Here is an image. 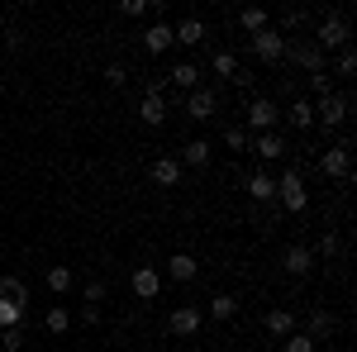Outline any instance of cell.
<instances>
[{
	"instance_id": "cell-15",
	"label": "cell",
	"mask_w": 357,
	"mask_h": 352,
	"mask_svg": "<svg viewBox=\"0 0 357 352\" xmlns=\"http://www.w3.org/2000/svg\"><path fill=\"white\" fill-rule=\"evenodd\" d=\"M138 119H143L148 129L167 124V100H162V95H143V100H138Z\"/></svg>"
},
{
	"instance_id": "cell-5",
	"label": "cell",
	"mask_w": 357,
	"mask_h": 352,
	"mask_svg": "<svg viewBox=\"0 0 357 352\" xmlns=\"http://www.w3.org/2000/svg\"><path fill=\"white\" fill-rule=\"evenodd\" d=\"M276 119H281V109L267 100V95H257V100H248V129L252 134H272Z\"/></svg>"
},
{
	"instance_id": "cell-11",
	"label": "cell",
	"mask_w": 357,
	"mask_h": 352,
	"mask_svg": "<svg viewBox=\"0 0 357 352\" xmlns=\"http://www.w3.org/2000/svg\"><path fill=\"white\" fill-rule=\"evenodd\" d=\"M210 158H215V143H205V138H191V143L181 148V158H176V162H181V167H210Z\"/></svg>"
},
{
	"instance_id": "cell-32",
	"label": "cell",
	"mask_w": 357,
	"mask_h": 352,
	"mask_svg": "<svg viewBox=\"0 0 357 352\" xmlns=\"http://www.w3.org/2000/svg\"><path fill=\"white\" fill-rule=\"evenodd\" d=\"M82 296H86V305H105V296H110V291H105V281H86Z\"/></svg>"
},
{
	"instance_id": "cell-42",
	"label": "cell",
	"mask_w": 357,
	"mask_h": 352,
	"mask_svg": "<svg viewBox=\"0 0 357 352\" xmlns=\"http://www.w3.org/2000/svg\"><path fill=\"white\" fill-rule=\"evenodd\" d=\"M0 171H5V158H0Z\"/></svg>"
},
{
	"instance_id": "cell-35",
	"label": "cell",
	"mask_w": 357,
	"mask_h": 352,
	"mask_svg": "<svg viewBox=\"0 0 357 352\" xmlns=\"http://www.w3.org/2000/svg\"><path fill=\"white\" fill-rule=\"evenodd\" d=\"M286 352H314V338H305V333H291V338H286Z\"/></svg>"
},
{
	"instance_id": "cell-2",
	"label": "cell",
	"mask_w": 357,
	"mask_h": 352,
	"mask_svg": "<svg viewBox=\"0 0 357 352\" xmlns=\"http://www.w3.org/2000/svg\"><path fill=\"white\" fill-rule=\"evenodd\" d=\"M276 195H281V210H291V215H305L310 210V190H305V176L296 167L276 181Z\"/></svg>"
},
{
	"instance_id": "cell-14",
	"label": "cell",
	"mask_w": 357,
	"mask_h": 352,
	"mask_svg": "<svg viewBox=\"0 0 357 352\" xmlns=\"http://www.w3.org/2000/svg\"><path fill=\"white\" fill-rule=\"evenodd\" d=\"M248 195H252V205H272L276 200V181L267 176V171H252V176H248Z\"/></svg>"
},
{
	"instance_id": "cell-41",
	"label": "cell",
	"mask_w": 357,
	"mask_h": 352,
	"mask_svg": "<svg viewBox=\"0 0 357 352\" xmlns=\"http://www.w3.org/2000/svg\"><path fill=\"white\" fill-rule=\"evenodd\" d=\"M82 324H100V305H86V309H82Z\"/></svg>"
},
{
	"instance_id": "cell-40",
	"label": "cell",
	"mask_w": 357,
	"mask_h": 352,
	"mask_svg": "<svg viewBox=\"0 0 357 352\" xmlns=\"http://www.w3.org/2000/svg\"><path fill=\"white\" fill-rule=\"evenodd\" d=\"M319 252L333 257V252H338V234H324V238H319Z\"/></svg>"
},
{
	"instance_id": "cell-26",
	"label": "cell",
	"mask_w": 357,
	"mask_h": 352,
	"mask_svg": "<svg viewBox=\"0 0 357 352\" xmlns=\"http://www.w3.org/2000/svg\"><path fill=\"white\" fill-rule=\"evenodd\" d=\"M77 286V276H72V267H48V291H57V296H67Z\"/></svg>"
},
{
	"instance_id": "cell-21",
	"label": "cell",
	"mask_w": 357,
	"mask_h": 352,
	"mask_svg": "<svg viewBox=\"0 0 357 352\" xmlns=\"http://www.w3.org/2000/svg\"><path fill=\"white\" fill-rule=\"evenodd\" d=\"M281 262H286V271H291V276H305V271H310V262H314V257H310V247L291 243V247H286V257H281Z\"/></svg>"
},
{
	"instance_id": "cell-16",
	"label": "cell",
	"mask_w": 357,
	"mask_h": 352,
	"mask_svg": "<svg viewBox=\"0 0 357 352\" xmlns=\"http://www.w3.org/2000/svg\"><path fill=\"white\" fill-rule=\"evenodd\" d=\"M158 291H162V271H158V267H138L134 271V296L153 300Z\"/></svg>"
},
{
	"instance_id": "cell-25",
	"label": "cell",
	"mask_w": 357,
	"mask_h": 352,
	"mask_svg": "<svg viewBox=\"0 0 357 352\" xmlns=\"http://www.w3.org/2000/svg\"><path fill=\"white\" fill-rule=\"evenodd\" d=\"M43 328H48V333H67V328H72V309H67V305H53V309L43 314Z\"/></svg>"
},
{
	"instance_id": "cell-20",
	"label": "cell",
	"mask_w": 357,
	"mask_h": 352,
	"mask_svg": "<svg viewBox=\"0 0 357 352\" xmlns=\"http://www.w3.org/2000/svg\"><path fill=\"white\" fill-rule=\"evenodd\" d=\"M262 324H267V333H276V338H291V333H296V314H291V309H272Z\"/></svg>"
},
{
	"instance_id": "cell-18",
	"label": "cell",
	"mask_w": 357,
	"mask_h": 352,
	"mask_svg": "<svg viewBox=\"0 0 357 352\" xmlns=\"http://www.w3.org/2000/svg\"><path fill=\"white\" fill-rule=\"evenodd\" d=\"M195 271H200V262H195L191 252H176V257L167 262V276H172V281H195Z\"/></svg>"
},
{
	"instance_id": "cell-10",
	"label": "cell",
	"mask_w": 357,
	"mask_h": 352,
	"mask_svg": "<svg viewBox=\"0 0 357 352\" xmlns=\"http://www.w3.org/2000/svg\"><path fill=\"white\" fill-rule=\"evenodd\" d=\"M252 153L262 158V162H276V158H286V138L276 134H252Z\"/></svg>"
},
{
	"instance_id": "cell-33",
	"label": "cell",
	"mask_w": 357,
	"mask_h": 352,
	"mask_svg": "<svg viewBox=\"0 0 357 352\" xmlns=\"http://www.w3.org/2000/svg\"><path fill=\"white\" fill-rule=\"evenodd\" d=\"M353 72H357V53L348 43V48H338V77H353Z\"/></svg>"
},
{
	"instance_id": "cell-7",
	"label": "cell",
	"mask_w": 357,
	"mask_h": 352,
	"mask_svg": "<svg viewBox=\"0 0 357 352\" xmlns=\"http://www.w3.org/2000/svg\"><path fill=\"white\" fill-rule=\"evenodd\" d=\"M319 171H324L329 181H348V176H353V153H348L343 143H333L329 153L319 158Z\"/></svg>"
},
{
	"instance_id": "cell-39",
	"label": "cell",
	"mask_w": 357,
	"mask_h": 352,
	"mask_svg": "<svg viewBox=\"0 0 357 352\" xmlns=\"http://www.w3.org/2000/svg\"><path fill=\"white\" fill-rule=\"evenodd\" d=\"M105 82H110V86H124V82H129V72H124L119 62H110V67H105Z\"/></svg>"
},
{
	"instance_id": "cell-6",
	"label": "cell",
	"mask_w": 357,
	"mask_h": 352,
	"mask_svg": "<svg viewBox=\"0 0 357 352\" xmlns=\"http://www.w3.org/2000/svg\"><path fill=\"white\" fill-rule=\"evenodd\" d=\"M281 62H296V67L310 72V77H314V72H324V53H319L310 38H305V43H291V38H286V57H281Z\"/></svg>"
},
{
	"instance_id": "cell-17",
	"label": "cell",
	"mask_w": 357,
	"mask_h": 352,
	"mask_svg": "<svg viewBox=\"0 0 357 352\" xmlns=\"http://www.w3.org/2000/svg\"><path fill=\"white\" fill-rule=\"evenodd\" d=\"M333 328H338V319H333L329 309H310V328H305V338H314V343H319V338H329Z\"/></svg>"
},
{
	"instance_id": "cell-37",
	"label": "cell",
	"mask_w": 357,
	"mask_h": 352,
	"mask_svg": "<svg viewBox=\"0 0 357 352\" xmlns=\"http://www.w3.org/2000/svg\"><path fill=\"white\" fill-rule=\"evenodd\" d=\"M224 148H248V129H224Z\"/></svg>"
},
{
	"instance_id": "cell-30",
	"label": "cell",
	"mask_w": 357,
	"mask_h": 352,
	"mask_svg": "<svg viewBox=\"0 0 357 352\" xmlns=\"http://www.w3.org/2000/svg\"><path fill=\"white\" fill-rule=\"evenodd\" d=\"M20 319H24V309L10 305V300H0V328H20Z\"/></svg>"
},
{
	"instance_id": "cell-9",
	"label": "cell",
	"mask_w": 357,
	"mask_h": 352,
	"mask_svg": "<svg viewBox=\"0 0 357 352\" xmlns=\"http://www.w3.org/2000/svg\"><path fill=\"white\" fill-rule=\"evenodd\" d=\"M205 33H210V29H205V20H181V24L172 29V43H181V48H195V43H205Z\"/></svg>"
},
{
	"instance_id": "cell-24",
	"label": "cell",
	"mask_w": 357,
	"mask_h": 352,
	"mask_svg": "<svg viewBox=\"0 0 357 352\" xmlns=\"http://www.w3.org/2000/svg\"><path fill=\"white\" fill-rule=\"evenodd\" d=\"M238 24L248 29V38H252V33H262V29L272 24V15H267V10H257V5H248L243 15H238Z\"/></svg>"
},
{
	"instance_id": "cell-4",
	"label": "cell",
	"mask_w": 357,
	"mask_h": 352,
	"mask_svg": "<svg viewBox=\"0 0 357 352\" xmlns=\"http://www.w3.org/2000/svg\"><path fill=\"white\" fill-rule=\"evenodd\" d=\"M252 53L262 57L267 67H276V62L286 57V38L276 33V24H267V29H262V33H252Z\"/></svg>"
},
{
	"instance_id": "cell-38",
	"label": "cell",
	"mask_w": 357,
	"mask_h": 352,
	"mask_svg": "<svg viewBox=\"0 0 357 352\" xmlns=\"http://www.w3.org/2000/svg\"><path fill=\"white\" fill-rule=\"evenodd\" d=\"M310 91H314V100L329 95V72H314V77H310Z\"/></svg>"
},
{
	"instance_id": "cell-3",
	"label": "cell",
	"mask_w": 357,
	"mask_h": 352,
	"mask_svg": "<svg viewBox=\"0 0 357 352\" xmlns=\"http://www.w3.org/2000/svg\"><path fill=\"white\" fill-rule=\"evenodd\" d=\"M314 105V124H324V134L329 129H343V119H348V109H353V100L348 95H319V100H310Z\"/></svg>"
},
{
	"instance_id": "cell-23",
	"label": "cell",
	"mask_w": 357,
	"mask_h": 352,
	"mask_svg": "<svg viewBox=\"0 0 357 352\" xmlns=\"http://www.w3.org/2000/svg\"><path fill=\"white\" fill-rule=\"evenodd\" d=\"M167 77H172V86H176V91H195V86H200V72H195L191 62H176Z\"/></svg>"
},
{
	"instance_id": "cell-36",
	"label": "cell",
	"mask_w": 357,
	"mask_h": 352,
	"mask_svg": "<svg viewBox=\"0 0 357 352\" xmlns=\"http://www.w3.org/2000/svg\"><path fill=\"white\" fill-rule=\"evenodd\" d=\"M119 15H129V20H143V15H148V0H124V5H119Z\"/></svg>"
},
{
	"instance_id": "cell-31",
	"label": "cell",
	"mask_w": 357,
	"mask_h": 352,
	"mask_svg": "<svg viewBox=\"0 0 357 352\" xmlns=\"http://www.w3.org/2000/svg\"><path fill=\"white\" fill-rule=\"evenodd\" d=\"M24 348V333L20 328H0V352H20Z\"/></svg>"
},
{
	"instance_id": "cell-13",
	"label": "cell",
	"mask_w": 357,
	"mask_h": 352,
	"mask_svg": "<svg viewBox=\"0 0 357 352\" xmlns=\"http://www.w3.org/2000/svg\"><path fill=\"white\" fill-rule=\"evenodd\" d=\"M172 333H181V338L200 333V309H195V305H176V309H172Z\"/></svg>"
},
{
	"instance_id": "cell-1",
	"label": "cell",
	"mask_w": 357,
	"mask_h": 352,
	"mask_svg": "<svg viewBox=\"0 0 357 352\" xmlns=\"http://www.w3.org/2000/svg\"><path fill=\"white\" fill-rule=\"evenodd\" d=\"M348 38H353V29H348V15L343 10H333V15H324L319 24H314V48L319 53H338V48H348Z\"/></svg>"
},
{
	"instance_id": "cell-28",
	"label": "cell",
	"mask_w": 357,
	"mask_h": 352,
	"mask_svg": "<svg viewBox=\"0 0 357 352\" xmlns=\"http://www.w3.org/2000/svg\"><path fill=\"white\" fill-rule=\"evenodd\" d=\"M291 124L296 129H314V105L310 100H291Z\"/></svg>"
},
{
	"instance_id": "cell-34",
	"label": "cell",
	"mask_w": 357,
	"mask_h": 352,
	"mask_svg": "<svg viewBox=\"0 0 357 352\" xmlns=\"http://www.w3.org/2000/svg\"><path fill=\"white\" fill-rule=\"evenodd\" d=\"M215 72H220V77H234V72H238V57L234 53H215Z\"/></svg>"
},
{
	"instance_id": "cell-12",
	"label": "cell",
	"mask_w": 357,
	"mask_h": 352,
	"mask_svg": "<svg viewBox=\"0 0 357 352\" xmlns=\"http://www.w3.org/2000/svg\"><path fill=\"white\" fill-rule=\"evenodd\" d=\"M148 176H153V186H181V162L176 158H158L148 167Z\"/></svg>"
},
{
	"instance_id": "cell-8",
	"label": "cell",
	"mask_w": 357,
	"mask_h": 352,
	"mask_svg": "<svg viewBox=\"0 0 357 352\" xmlns=\"http://www.w3.org/2000/svg\"><path fill=\"white\" fill-rule=\"evenodd\" d=\"M215 105H220V100H215V91H205V86H195L191 95H186V114H191V119H215Z\"/></svg>"
},
{
	"instance_id": "cell-29",
	"label": "cell",
	"mask_w": 357,
	"mask_h": 352,
	"mask_svg": "<svg viewBox=\"0 0 357 352\" xmlns=\"http://www.w3.org/2000/svg\"><path fill=\"white\" fill-rule=\"evenodd\" d=\"M210 314H215V319H234V314H238V300L234 296H215L210 300Z\"/></svg>"
},
{
	"instance_id": "cell-22",
	"label": "cell",
	"mask_w": 357,
	"mask_h": 352,
	"mask_svg": "<svg viewBox=\"0 0 357 352\" xmlns=\"http://www.w3.org/2000/svg\"><path fill=\"white\" fill-rule=\"evenodd\" d=\"M143 48H148V53H167V48H172V24H153L143 33Z\"/></svg>"
},
{
	"instance_id": "cell-19",
	"label": "cell",
	"mask_w": 357,
	"mask_h": 352,
	"mask_svg": "<svg viewBox=\"0 0 357 352\" xmlns=\"http://www.w3.org/2000/svg\"><path fill=\"white\" fill-rule=\"evenodd\" d=\"M0 300H10V305L24 309V305H29V286L20 281V276H0Z\"/></svg>"
},
{
	"instance_id": "cell-27",
	"label": "cell",
	"mask_w": 357,
	"mask_h": 352,
	"mask_svg": "<svg viewBox=\"0 0 357 352\" xmlns=\"http://www.w3.org/2000/svg\"><path fill=\"white\" fill-rule=\"evenodd\" d=\"M310 20H314L310 10H286V15H281V29H276V33L286 38V33H296V29H305V24H310Z\"/></svg>"
}]
</instances>
